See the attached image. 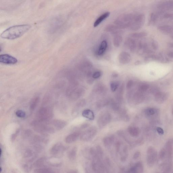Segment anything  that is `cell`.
Masks as SVG:
<instances>
[{
  "instance_id": "6da1fadb",
  "label": "cell",
  "mask_w": 173,
  "mask_h": 173,
  "mask_svg": "<svg viewBox=\"0 0 173 173\" xmlns=\"http://www.w3.org/2000/svg\"><path fill=\"white\" fill-rule=\"evenodd\" d=\"M29 25H14L8 28L2 33L1 37L4 39H14L20 37L31 29Z\"/></svg>"
},
{
  "instance_id": "7a4b0ae2",
  "label": "cell",
  "mask_w": 173,
  "mask_h": 173,
  "mask_svg": "<svg viewBox=\"0 0 173 173\" xmlns=\"http://www.w3.org/2000/svg\"><path fill=\"white\" fill-rule=\"evenodd\" d=\"M114 146L115 154L119 156L121 161H126L129 155V151L127 145L120 141H117L115 142Z\"/></svg>"
},
{
  "instance_id": "3957f363",
  "label": "cell",
  "mask_w": 173,
  "mask_h": 173,
  "mask_svg": "<svg viewBox=\"0 0 173 173\" xmlns=\"http://www.w3.org/2000/svg\"><path fill=\"white\" fill-rule=\"evenodd\" d=\"M48 121H42L38 120L34 121L32 123L34 129L40 133L43 134H53L55 129L52 126L49 125Z\"/></svg>"
},
{
  "instance_id": "277c9868",
  "label": "cell",
  "mask_w": 173,
  "mask_h": 173,
  "mask_svg": "<svg viewBox=\"0 0 173 173\" xmlns=\"http://www.w3.org/2000/svg\"><path fill=\"white\" fill-rule=\"evenodd\" d=\"M38 120L42 121H48L52 118L53 112L52 109L48 107L40 108L37 113Z\"/></svg>"
},
{
  "instance_id": "5b68a950",
  "label": "cell",
  "mask_w": 173,
  "mask_h": 173,
  "mask_svg": "<svg viewBox=\"0 0 173 173\" xmlns=\"http://www.w3.org/2000/svg\"><path fill=\"white\" fill-rule=\"evenodd\" d=\"M145 20V16L143 14L133 16L129 27L133 30H137L142 27Z\"/></svg>"
},
{
  "instance_id": "8992f818",
  "label": "cell",
  "mask_w": 173,
  "mask_h": 173,
  "mask_svg": "<svg viewBox=\"0 0 173 173\" xmlns=\"http://www.w3.org/2000/svg\"><path fill=\"white\" fill-rule=\"evenodd\" d=\"M157 151L152 146L147 149L146 151V161L147 166L149 167H152L155 165L158 158Z\"/></svg>"
},
{
  "instance_id": "52a82bcc",
  "label": "cell",
  "mask_w": 173,
  "mask_h": 173,
  "mask_svg": "<svg viewBox=\"0 0 173 173\" xmlns=\"http://www.w3.org/2000/svg\"><path fill=\"white\" fill-rule=\"evenodd\" d=\"M133 16L131 15H124L118 17L115 23L117 27L120 28L129 27Z\"/></svg>"
},
{
  "instance_id": "ba28073f",
  "label": "cell",
  "mask_w": 173,
  "mask_h": 173,
  "mask_svg": "<svg viewBox=\"0 0 173 173\" xmlns=\"http://www.w3.org/2000/svg\"><path fill=\"white\" fill-rule=\"evenodd\" d=\"M144 166L141 162L138 161L129 168H123L120 170V173H144Z\"/></svg>"
},
{
  "instance_id": "9c48e42d",
  "label": "cell",
  "mask_w": 173,
  "mask_h": 173,
  "mask_svg": "<svg viewBox=\"0 0 173 173\" xmlns=\"http://www.w3.org/2000/svg\"><path fill=\"white\" fill-rule=\"evenodd\" d=\"M97 130L95 127H91L81 134L80 139L84 142H88L92 140L97 134Z\"/></svg>"
},
{
  "instance_id": "30bf717a",
  "label": "cell",
  "mask_w": 173,
  "mask_h": 173,
  "mask_svg": "<svg viewBox=\"0 0 173 173\" xmlns=\"http://www.w3.org/2000/svg\"><path fill=\"white\" fill-rule=\"evenodd\" d=\"M67 147L61 142L56 143L51 148L50 153L53 157H58L67 150Z\"/></svg>"
},
{
  "instance_id": "8fae6325",
  "label": "cell",
  "mask_w": 173,
  "mask_h": 173,
  "mask_svg": "<svg viewBox=\"0 0 173 173\" xmlns=\"http://www.w3.org/2000/svg\"><path fill=\"white\" fill-rule=\"evenodd\" d=\"M111 116L109 113L104 112L100 115L97 120V125L100 129L104 128L110 123Z\"/></svg>"
},
{
  "instance_id": "7c38bea8",
  "label": "cell",
  "mask_w": 173,
  "mask_h": 173,
  "mask_svg": "<svg viewBox=\"0 0 173 173\" xmlns=\"http://www.w3.org/2000/svg\"><path fill=\"white\" fill-rule=\"evenodd\" d=\"M82 155L85 159L91 161L96 155L97 152L95 148L92 147H86L82 151Z\"/></svg>"
},
{
  "instance_id": "4fadbf2b",
  "label": "cell",
  "mask_w": 173,
  "mask_h": 173,
  "mask_svg": "<svg viewBox=\"0 0 173 173\" xmlns=\"http://www.w3.org/2000/svg\"><path fill=\"white\" fill-rule=\"evenodd\" d=\"M0 62L7 64H14L18 62L15 57L8 54H3L0 55Z\"/></svg>"
},
{
  "instance_id": "5bb4252c",
  "label": "cell",
  "mask_w": 173,
  "mask_h": 173,
  "mask_svg": "<svg viewBox=\"0 0 173 173\" xmlns=\"http://www.w3.org/2000/svg\"><path fill=\"white\" fill-rule=\"evenodd\" d=\"M103 142L104 146L106 148L111 149L115 142V136L113 135L107 136L104 138Z\"/></svg>"
},
{
  "instance_id": "9a60e30c",
  "label": "cell",
  "mask_w": 173,
  "mask_h": 173,
  "mask_svg": "<svg viewBox=\"0 0 173 173\" xmlns=\"http://www.w3.org/2000/svg\"><path fill=\"white\" fill-rule=\"evenodd\" d=\"M119 62L122 64L129 63L131 60V57L127 53L123 52L119 54L118 57Z\"/></svg>"
},
{
  "instance_id": "2e32d148",
  "label": "cell",
  "mask_w": 173,
  "mask_h": 173,
  "mask_svg": "<svg viewBox=\"0 0 173 173\" xmlns=\"http://www.w3.org/2000/svg\"><path fill=\"white\" fill-rule=\"evenodd\" d=\"M80 134L79 132H74L73 133L70 134L65 138V141L67 144H70L75 142L77 140L79 137Z\"/></svg>"
},
{
  "instance_id": "e0dca14e",
  "label": "cell",
  "mask_w": 173,
  "mask_h": 173,
  "mask_svg": "<svg viewBox=\"0 0 173 173\" xmlns=\"http://www.w3.org/2000/svg\"><path fill=\"white\" fill-rule=\"evenodd\" d=\"M47 163V158L46 157H42L36 160L33 164V167L36 169L45 167Z\"/></svg>"
},
{
  "instance_id": "ac0fdd59",
  "label": "cell",
  "mask_w": 173,
  "mask_h": 173,
  "mask_svg": "<svg viewBox=\"0 0 173 173\" xmlns=\"http://www.w3.org/2000/svg\"><path fill=\"white\" fill-rule=\"evenodd\" d=\"M85 92L84 89L83 88H78L72 92L69 97L73 100H76L80 97Z\"/></svg>"
},
{
  "instance_id": "d6986e66",
  "label": "cell",
  "mask_w": 173,
  "mask_h": 173,
  "mask_svg": "<svg viewBox=\"0 0 173 173\" xmlns=\"http://www.w3.org/2000/svg\"><path fill=\"white\" fill-rule=\"evenodd\" d=\"M159 8L164 10L173 11V1L163 2L159 4Z\"/></svg>"
},
{
  "instance_id": "ffe728a7",
  "label": "cell",
  "mask_w": 173,
  "mask_h": 173,
  "mask_svg": "<svg viewBox=\"0 0 173 173\" xmlns=\"http://www.w3.org/2000/svg\"><path fill=\"white\" fill-rule=\"evenodd\" d=\"M51 124L54 126L55 129L59 130L64 127L67 125V123L63 120H55L52 122Z\"/></svg>"
},
{
  "instance_id": "44dd1931",
  "label": "cell",
  "mask_w": 173,
  "mask_h": 173,
  "mask_svg": "<svg viewBox=\"0 0 173 173\" xmlns=\"http://www.w3.org/2000/svg\"><path fill=\"white\" fill-rule=\"evenodd\" d=\"M127 131L130 136L132 137H137L139 135L140 130L137 127L131 126L128 128Z\"/></svg>"
},
{
  "instance_id": "7402d4cb",
  "label": "cell",
  "mask_w": 173,
  "mask_h": 173,
  "mask_svg": "<svg viewBox=\"0 0 173 173\" xmlns=\"http://www.w3.org/2000/svg\"><path fill=\"white\" fill-rule=\"evenodd\" d=\"M47 163L49 165L57 167L61 165V162L58 157H53V158L47 159Z\"/></svg>"
},
{
  "instance_id": "603a6c76",
  "label": "cell",
  "mask_w": 173,
  "mask_h": 173,
  "mask_svg": "<svg viewBox=\"0 0 173 173\" xmlns=\"http://www.w3.org/2000/svg\"><path fill=\"white\" fill-rule=\"evenodd\" d=\"M77 151L78 149L76 147H72L68 153L67 157L68 159L71 161H74L76 160L77 155Z\"/></svg>"
},
{
  "instance_id": "cb8c5ba5",
  "label": "cell",
  "mask_w": 173,
  "mask_h": 173,
  "mask_svg": "<svg viewBox=\"0 0 173 173\" xmlns=\"http://www.w3.org/2000/svg\"><path fill=\"white\" fill-rule=\"evenodd\" d=\"M168 95L164 92H158L156 94L155 99L159 103L161 104L167 99Z\"/></svg>"
},
{
  "instance_id": "d4e9b609",
  "label": "cell",
  "mask_w": 173,
  "mask_h": 173,
  "mask_svg": "<svg viewBox=\"0 0 173 173\" xmlns=\"http://www.w3.org/2000/svg\"><path fill=\"white\" fill-rule=\"evenodd\" d=\"M159 31L165 34H169L173 32V27L169 25H161L159 27Z\"/></svg>"
},
{
  "instance_id": "484cf974",
  "label": "cell",
  "mask_w": 173,
  "mask_h": 173,
  "mask_svg": "<svg viewBox=\"0 0 173 173\" xmlns=\"http://www.w3.org/2000/svg\"><path fill=\"white\" fill-rule=\"evenodd\" d=\"M110 15V13L109 12H106L105 13L102 14L95 21V22L94 23V27H97L102 21L106 20V18H107Z\"/></svg>"
},
{
  "instance_id": "4316f807",
  "label": "cell",
  "mask_w": 173,
  "mask_h": 173,
  "mask_svg": "<svg viewBox=\"0 0 173 173\" xmlns=\"http://www.w3.org/2000/svg\"><path fill=\"white\" fill-rule=\"evenodd\" d=\"M83 117L90 120H93L95 119V115L92 111L90 109H86L83 111L82 113Z\"/></svg>"
},
{
  "instance_id": "83f0119b",
  "label": "cell",
  "mask_w": 173,
  "mask_h": 173,
  "mask_svg": "<svg viewBox=\"0 0 173 173\" xmlns=\"http://www.w3.org/2000/svg\"><path fill=\"white\" fill-rule=\"evenodd\" d=\"M108 46L107 42L106 41H102L99 47L97 52V54L99 55H102L105 52Z\"/></svg>"
},
{
  "instance_id": "f1b7e54d",
  "label": "cell",
  "mask_w": 173,
  "mask_h": 173,
  "mask_svg": "<svg viewBox=\"0 0 173 173\" xmlns=\"http://www.w3.org/2000/svg\"><path fill=\"white\" fill-rule=\"evenodd\" d=\"M133 100L134 103L138 104L142 102L143 99V96L140 92L136 93L134 94L133 97Z\"/></svg>"
},
{
  "instance_id": "f546056e",
  "label": "cell",
  "mask_w": 173,
  "mask_h": 173,
  "mask_svg": "<svg viewBox=\"0 0 173 173\" xmlns=\"http://www.w3.org/2000/svg\"><path fill=\"white\" fill-rule=\"evenodd\" d=\"M115 35L114 36V39H113V43L114 46L115 47H118L120 45L122 42L123 38L121 36L115 33Z\"/></svg>"
},
{
  "instance_id": "4dcf8cb0",
  "label": "cell",
  "mask_w": 173,
  "mask_h": 173,
  "mask_svg": "<svg viewBox=\"0 0 173 173\" xmlns=\"http://www.w3.org/2000/svg\"><path fill=\"white\" fill-rule=\"evenodd\" d=\"M34 173H55L50 168L46 167L37 168L34 171Z\"/></svg>"
},
{
  "instance_id": "1f68e13d",
  "label": "cell",
  "mask_w": 173,
  "mask_h": 173,
  "mask_svg": "<svg viewBox=\"0 0 173 173\" xmlns=\"http://www.w3.org/2000/svg\"><path fill=\"white\" fill-rule=\"evenodd\" d=\"M39 100L40 98L38 97H34L32 99L30 105V107L31 110H33L35 109L39 103Z\"/></svg>"
},
{
  "instance_id": "d6a6232c",
  "label": "cell",
  "mask_w": 173,
  "mask_h": 173,
  "mask_svg": "<svg viewBox=\"0 0 173 173\" xmlns=\"http://www.w3.org/2000/svg\"><path fill=\"white\" fill-rule=\"evenodd\" d=\"M105 90V87L102 84H99L96 85L93 88V91L98 93L103 92Z\"/></svg>"
},
{
  "instance_id": "836d02e7",
  "label": "cell",
  "mask_w": 173,
  "mask_h": 173,
  "mask_svg": "<svg viewBox=\"0 0 173 173\" xmlns=\"http://www.w3.org/2000/svg\"><path fill=\"white\" fill-rule=\"evenodd\" d=\"M22 167L23 170L25 173H29L30 172L32 168L33 167V164L27 163L23 164Z\"/></svg>"
},
{
  "instance_id": "e575fe53",
  "label": "cell",
  "mask_w": 173,
  "mask_h": 173,
  "mask_svg": "<svg viewBox=\"0 0 173 173\" xmlns=\"http://www.w3.org/2000/svg\"><path fill=\"white\" fill-rule=\"evenodd\" d=\"M119 83L117 82H113L111 83V89L113 92L116 91L118 89L119 86Z\"/></svg>"
},
{
  "instance_id": "d590c367",
  "label": "cell",
  "mask_w": 173,
  "mask_h": 173,
  "mask_svg": "<svg viewBox=\"0 0 173 173\" xmlns=\"http://www.w3.org/2000/svg\"><path fill=\"white\" fill-rule=\"evenodd\" d=\"M157 19V16L155 14H151L150 16V20L149 21V23L150 25L155 24L156 21Z\"/></svg>"
},
{
  "instance_id": "8d00e7d4",
  "label": "cell",
  "mask_w": 173,
  "mask_h": 173,
  "mask_svg": "<svg viewBox=\"0 0 173 173\" xmlns=\"http://www.w3.org/2000/svg\"><path fill=\"white\" fill-rule=\"evenodd\" d=\"M149 87V86L148 85L145 84H142L139 87L138 90L140 92H142L146 91L148 89Z\"/></svg>"
},
{
  "instance_id": "74e56055",
  "label": "cell",
  "mask_w": 173,
  "mask_h": 173,
  "mask_svg": "<svg viewBox=\"0 0 173 173\" xmlns=\"http://www.w3.org/2000/svg\"><path fill=\"white\" fill-rule=\"evenodd\" d=\"M156 110L154 109L149 108L146 110V114L147 116H150L155 114Z\"/></svg>"
},
{
  "instance_id": "f35d334b",
  "label": "cell",
  "mask_w": 173,
  "mask_h": 173,
  "mask_svg": "<svg viewBox=\"0 0 173 173\" xmlns=\"http://www.w3.org/2000/svg\"><path fill=\"white\" fill-rule=\"evenodd\" d=\"M16 115L19 118H24L26 116V114L25 112L21 110H18L16 112Z\"/></svg>"
},
{
  "instance_id": "ab89813d",
  "label": "cell",
  "mask_w": 173,
  "mask_h": 173,
  "mask_svg": "<svg viewBox=\"0 0 173 173\" xmlns=\"http://www.w3.org/2000/svg\"><path fill=\"white\" fill-rule=\"evenodd\" d=\"M146 36V34L145 32H140L134 33L132 35V37L136 38H140L145 37Z\"/></svg>"
},
{
  "instance_id": "60d3db41",
  "label": "cell",
  "mask_w": 173,
  "mask_h": 173,
  "mask_svg": "<svg viewBox=\"0 0 173 173\" xmlns=\"http://www.w3.org/2000/svg\"><path fill=\"white\" fill-rule=\"evenodd\" d=\"M109 103V101L107 100H102L98 102L97 104V106L98 107H102V106H105Z\"/></svg>"
},
{
  "instance_id": "b9f144b4",
  "label": "cell",
  "mask_w": 173,
  "mask_h": 173,
  "mask_svg": "<svg viewBox=\"0 0 173 173\" xmlns=\"http://www.w3.org/2000/svg\"><path fill=\"white\" fill-rule=\"evenodd\" d=\"M117 28V27H115L112 25H109L106 28V31L109 32H115L116 31Z\"/></svg>"
},
{
  "instance_id": "7bdbcfd3",
  "label": "cell",
  "mask_w": 173,
  "mask_h": 173,
  "mask_svg": "<svg viewBox=\"0 0 173 173\" xmlns=\"http://www.w3.org/2000/svg\"><path fill=\"white\" fill-rule=\"evenodd\" d=\"M102 76L101 72L100 71H96L92 75V77L93 79L99 78Z\"/></svg>"
},
{
  "instance_id": "ee69618b",
  "label": "cell",
  "mask_w": 173,
  "mask_h": 173,
  "mask_svg": "<svg viewBox=\"0 0 173 173\" xmlns=\"http://www.w3.org/2000/svg\"><path fill=\"white\" fill-rule=\"evenodd\" d=\"M86 100L85 99L82 100L78 102V103L77 104V106L78 107H83V106L86 105Z\"/></svg>"
},
{
  "instance_id": "f6af8a7d",
  "label": "cell",
  "mask_w": 173,
  "mask_h": 173,
  "mask_svg": "<svg viewBox=\"0 0 173 173\" xmlns=\"http://www.w3.org/2000/svg\"><path fill=\"white\" fill-rule=\"evenodd\" d=\"M164 18L171 20H173V13H167L164 15Z\"/></svg>"
},
{
  "instance_id": "bcb514c9",
  "label": "cell",
  "mask_w": 173,
  "mask_h": 173,
  "mask_svg": "<svg viewBox=\"0 0 173 173\" xmlns=\"http://www.w3.org/2000/svg\"><path fill=\"white\" fill-rule=\"evenodd\" d=\"M141 155L140 152L139 151H137L134 153L133 156V159L134 160L137 159L140 157Z\"/></svg>"
},
{
  "instance_id": "7dc6e473",
  "label": "cell",
  "mask_w": 173,
  "mask_h": 173,
  "mask_svg": "<svg viewBox=\"0 0 173 173\" xmlns=\"http://www.w3.org/2000/svg\"><path fill=\"white\" fill-rule=\"evenodd\" d=\"M133 84L134 82L133 81L130 80L128 81L127 85V88L128 89L131 88L133 86Z\"/></svg>"
},
{
  "instance_id": "c3c4849f",
  "label": "cell",
  "mask_w": 173,
  "mask_h": 173,
  "mask_svg": "<svg viewBox=\"0 0 173 173\" xmlns=\"http://www.w3.org/2000/svg\"><path fill=\"white\" fill-rule=\"evenodd\" d=\"M87 164L85 165L84 167V173H91L89 167Z\"/></svg>"
},
{
  "instance_id": "681fc988",
  "label": "cell",
  "mask_w": 173,
  "mask_h": 173,
  "mask_svg": "<svg viewBox=\"0 0 173 173\" xmlns=\"http://www.w3.org/2000/svg\"><path fill=\"white\" fill-rule=\"evenodd\" d=\"M157 131L158 133L160 134H164V131L162 128L160 127H158L157 129Z\"/></svg>"
},
{
  "instance_id": "f907efd6",
  "label": "cell",
  "mask_w": 173,
  "mask_h": 173,
  "mask_svg": "<svg viewBox=\"0 0 173 173\" xmlns=\"http://www.w3.org/2000/svg\"><path fill=\"white\" fill-rule=\"evenodd\" d=\"M67 173H79L78 170L76 169H71L68 171Z\"/></svg>"
},
{
  "instance_id": "816d5d0a",
  "label": "cell",
  "mask_w": 173,
  "mask_h": 173,
  "mask_svg": "<svg viewBox=\"0 0 173 173\" xmlns=\"http://www.w3.org/2000/svg\"><path fill=\"white\" fill-rule=\"evenodd\" d=\"M172 114H173V110H172Z\"/></svg>"
},
{
  "instance_id": "f5cc1de1",
  "label": "cell",
  "mask_w": 173,
  "mask_h": 173,
  "mask_svg": "<svg viewBox=\"0 0 173 173\" xmlns=\"http://www.w3.org/2000/svg\"><path fill=\"white\" fill-rule=\"evenodd\" d=\"M172 39H173V35L172 36Z\"/></svg>"
},
{
  "instance_id": "db71d44e",
  "label": "cell",
  "mask_w": 173,
  "mask_h": 173,
  "mask_svg": "<svg viewBox=\"0 0 173 173\" xmlns=\"http://www.w3.org/2000/svg\"><path fill=\"white\" fill-rule=\"evenodd\" d=\"M156 173H160L159 172H157Z\"/></svg>"
}]
</instances>
